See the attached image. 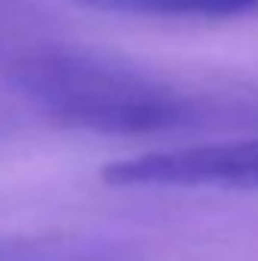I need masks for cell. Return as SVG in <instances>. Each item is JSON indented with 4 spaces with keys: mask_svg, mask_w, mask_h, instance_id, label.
<instances>
[{
    "mask_svg": "<svg viewBox=\"0 0 258 261\" xmlns=\"http://www.w3.org/2000/svg\"><path fill=\"white\" fill-rule=\"evenodd\" d=\"M0 82L67 128L94 134L258 130V88H197L152 67L55 43H12Z\"/></svg>",
    "mask_w": 258,
    "mask_h": 261,
    "instance_id": "6da1fadb",
    "label": "cell"
},
{
    "mask_svg": "<svg viewBox=\"0 0 258 261\" xmlns=\"http://www.w3.org/2000/svg\"><path fill=\"white\" fill-rule=\"evenodd\" d=\"M97 9L152 18H234L258 12V0H82Z\"/></svg>",
    "mask_w": 258,
    "mask_h": 261,
    "instance_id": "7a4b0ae2",
    "label": "cell"
},
{
    "mask_svg": "<svg viewBox=\"0 0 258 261\" xmlns=\"http://www.w3.org/2000/svg\"><path fill=\"white\" fill-rule=\"evenodd\" d=\"M97 252L61 240H0V261H94Z\"/></svg>",
    "mask_w": 258,
    "mask_h": 261,
    "instance_id": "3957f363",
    "label": "cell"
},
{
    "mask_svg": "<svg viewBox=\"0 0 258 261\" xmlns=\"http://www.w3.org/2000/svg\"><path fill=\"white\" fill-rule=\"evenodd\" d=\"M24 31H31V12L18 0H0V46Z\"/></svg>",
    "mask_w": 258,
    "mask_h": 261,
    "instance_id": "277c9868",
    "label": "cell"
}]
</instances>
